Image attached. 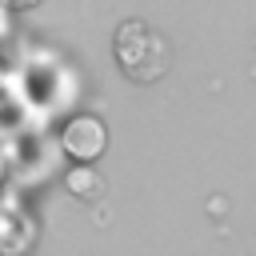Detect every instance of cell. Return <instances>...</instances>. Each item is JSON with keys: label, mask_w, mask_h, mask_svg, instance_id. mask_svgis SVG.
Masks as SVG:
<instances>
[{"label": "cell", "mask_w": 256, "mask_h": 256, "mask_svg": "<svg viewBox=\"0 0 256 256\" xmlns=\"http://www.w3.org/2000/svg\"><path fill=\"white\" fill-rule=\"evenodd\" d=\"M112 52H116V64L128 80L136 84H156L168 64H172V52H168V40L148 28L144 20H124L116 28V40H112Z\"/></svg>", "instance_id": "1"}, {"label": "cell", "mask_w": 256, "mask_h": 256, "mask_svg": "<svg viewBox=\"0 0 256 256\" xmlns=\"http://www.w3.org/2000/svg\"><path fill=\"white\" fill-rule=\"evenodd\" d=\"M60 148H64L76 164H92V160H100L104 148H108V128H104V120L92 116V112L72 116V120L60 128Z\"/></svg>", "instance_id": "2"}, {"label": "cell", "mask_w": 256, "mask_h": 256, "mask_svg": "<svg viewBox=\"0 0 256 256\" xmlns=\"http://www.w3.org/2000/svg\"><path fill=\"white\" fill-rule=\"evenodd\" d=\"M68 188H72V196H80V200H96V196L104 192V180H100V172H96L92 164H76V168L68 172Z\"/></svg>", "instance_id": "3"}, {"label": "cell", "mask_w": 256, "mask_h": 256, "mask_svg": "<svg viewBox=\"0 0 256 256\" xmlns=\"http://www.w3.org/2000/svg\"><path fill=\"white\" fill-rule=\"evenodd\" d=\"M8 4H12V8H36L40 0H8Z\"/></svg>", "instance_id": "4"}]
</instances>
